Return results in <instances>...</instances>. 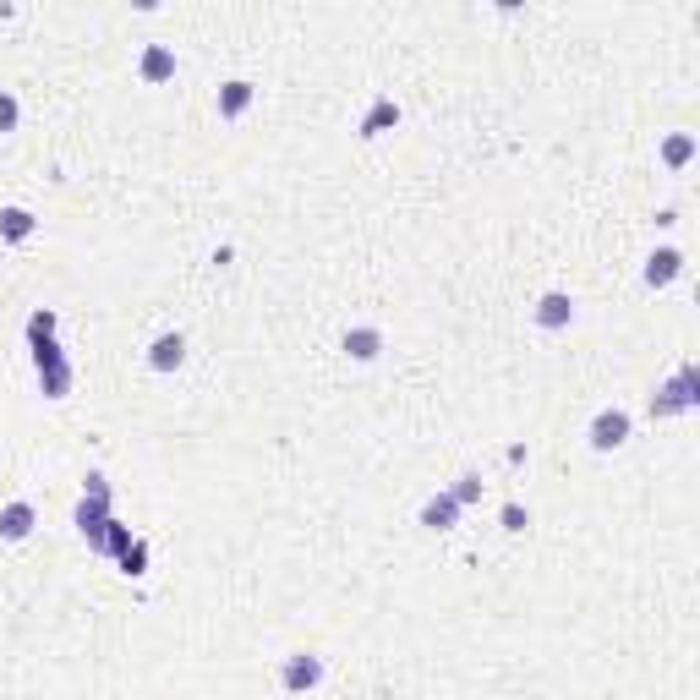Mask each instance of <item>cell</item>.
<instances>
[{
    "label": "cell",
    "mask_w": 700,
    "mask_h": 700,
    "mask_svg": "<svg viewBox=\"0 0 700 700\" xmlns=\"http://www.w3.org/2000/svg\"><path fill=\"white\" fill-rule=\"evenodd\" d=\"M137 542V536H132V525H121V520H110V531H104V547H99V553H110V558H121L126 553V547H132Z\"/></svg>",
    "instance_id": "e0dca14e"
},
{
    "label": "cell",
    "mask_w": 700,
    "mask_h": 700,
    "mask_svg": "<svg viewBox=\"0 0 700 700\" xmlns=\"http://www.w3.org/2000/svg\"><path fill=\"white\" fill-rule=\"evenodd\" d=\"M575 323V301L564 296V290H547L542 301H536V329H569Z\"/></svg>",
    "instance_id": "9c48e42d"
},
{
    "label": "cell",
    "mask_w": 700,
    "mask_h": 700,
    "mask_svg": "<svg viewBox=\"0 0 700 700\" xmlns=\"http://www.w3.org/2000/svg\"><path fill=\"white\" fill-rule=\"evenodd\" d=\"M39 515H33L28 498H11V504H0V542H28Z\"/></svg>",
    "instance_id": "8992f818"
},
{
    "label": "cell",
    "mask_w": 700,
    "mask_h": 700,
    "mask_svg": "<svg viewBox=\"0 0 700 700\" xmlns=\"http://www.w3.org/2000/svg\"><path fill=\"white\" fill-rule=\"evenodd\" d=\"M449 498H454V504H460V509H471V504H476V498H482V476H476V471H465V476H454V487H449Z\"/></svg>",
    "instance_id": "2e32d148"
},
{
    "label": "cell",
    "mask_w": 700,
    "mask_h": 700,
    "mask_svg": "<svg viewBox=\"0 0 700 700\" xmlns=\"http://www.w3.org/2000/svg\"><path fill=\"white\" fill-rule=\"evenodd\" d=\"M679 274H684V252H679V247H657V252L646 258V285H651V290L673 285Z\"/></svg>",
    "instance_id": "52a82bcc"
},
{
    "label": "cell",
    "mask_w": 700,
    "mask_h": 700,
    "mask_svg": "<svg viewBox=\"0 0 700 700\" xmlns=\"http://www.w3.org/2000/svg\"><path fill=\"white\" fill-rule=\"evenodd\" d=\"M252 99H258V88H252L247 77H230V83H219V99H214L219 121H241V115L252 110Z\"/></svg>",
    "instance_id": "5b68a950"
},
{
    "label": "cell",
    "mask_w": 700,
    "mask_h": 700,
    "mask_svg": "<svg viewBox=\"0 0 700 700\" xmlns=\"http://www.w3.org/2000/svg\"><path fill=\"white\" fill-rule=\"evenodd\" d=\"M690 159H695V137L690 132H673L668 143H662V165H668V170H684Z\"/></svg>",
    "instance_id": "9a60e30c"
},
{
    "label": "cell",
    "mask_w": 700,
    "mask_h": 700,
    "mask_svg": "<svg viewBox=\"0 0 700 700\" xmlns=\"http://www.w3.org/2000/svg\"><path fill=\"white\" fill-rule=\"evenodd\" d=\"M137 77H143V83H170L175 77V50L170 44H148L143 61H137Z\"/></svg>",
    "instance_id": "8fae6325"
},
{
    "label": "cell",
    "mask_w": 700,
    "mask_h": 700,
    "mask_svg": "<svg viewBox=\"0 0 700 700\" xmlns=\"http://www.w3.org/2000/svg\"><path fill=\"white\" fill-rule=\"evenodd\" d=\"M33 367H39V389L50 394V400H66L72 394V361L61 356V345L55 340H44V345H33Z\"/></svg>",
    "instance_id": "7a4b0ae2"
},
{
    "label": "cell",
    "mask_w": 700,
    "mask_h": 700,
    "mask_svg": "<svg viewBox=\"0 0 700 700\" xmlns=\"http://www.w3.org/2000/svg\"><path fill=\"white\" fill-rule=\"evenodd\" d=\"M498 520H504V531H525V525H531V515H525L520 504H504V515H498Z\"/></svg>",
    "instance_id": "7402d4cb"
},
{
    "label": "cell",
    "mask_w": 700,
    "mask_h": 700,
    "mask_svg": "<svg viewBox=\"0 0 700 700\" xmlns=\"http://www.w3.org/2000/svg\"><path fill=\"white\" fill-rule=\"evenodd\" d=\"M83 498H99V504H110V476H104V471H88V476H83Z\"/></svg>",
    "instance_id": "44dd1931"
},
{
    "label": "cell",
    "mask_w": 700,
    "mask_h": 700,
    "mask_svg": "<svg viewBox=\"0 0 700 700\" xmlns=\"http://www.w3.org/2000/svg\"><path fill=\"white\" fill-rule=\"evenodd\" d=\"M44 340H55V312L50 307H39L28 318V345H44Z\"/></svg>",
    "instance_id": "ac0fdd59"
},
{
    "label": "cell",
    "mask_w": 700,
    "mask_h": 700,
    "mask_svg": "<svg viewBox=\"0 0 700 700\" xmlns=\"http://www.w3.org/2000/svg\"><path fill=\"white\" fill-rule=\"evenodd\" d=\"M389 126H400V104L389 99V93H378L372 99V110L361 115V126H356V137H383Z\"/></svg>",
    "instance_id": "30bf717a"
},
{
    "label": "cell",
    "mask_w": 700,
    "mask_h": 700,
    "mask_svg": "<svg viewBox=\"0 0 700 700\" xmlns=\"http://www.w3.org/2000/svg\"><path fill=\"white\" fill-rule=\"evenodd\" d=\"M591 449L597 454H613V449H624L629 443V411H618V405H608V411H597L591 416Z\"/></svg>",
    "instance_id": "277c9868"
},
{
    "label": "cell",
    "mask_w": 700,
    "mask_h": 700,
    "mask_svg": "<svg viewBox=\"0 0 700 700\" xmlns=\"http://www.w3.org/2000/svg\"><path fill=\"white\" fill-rule=\"evenodd\" d=\"M345 356L350 361H378L383 356V329L378 323H356V329H345Z\"/></svg>",
    "instance_id": "ba28073f"
},
{
    "label": "cell",
    "mask_w": 700,
    "mask_h": 700,
    "mask_svg": "<svg viewBox=\"0 0 700 700\" xmlns=\"http://www.w3.org/2000/svg\"><path fill=\"white\" fill-rule=\"evenodd\" d=\"M695 405H700V367H695V361H684V367L673 372L657 394H651V416L668 422V416H690Z\"/></svg>",
    "instance_id": "6da1fadb"
},
{
    "label": "cell",
    "mask_w": 700,
    "mask_h": 700,
    "mask_svg": "<svg viewBox=\"0 0 700 700\" xmlns=\"http://www.w3.org/2000/svg\"><path fill=\"white\" fill-rule=\"evenodd\" d=\"M454 520H460V504L449 498V487L422 504V525H427V531H454Z\"/></svg>",
    "instance_id": "7c38bea8"
},
{
    "label": "cell",
    "mask_w": 700,
    "mask_h": 700,
    "mask_svg": "<svg viewBox=\"0 0 700 700\" xmlns=\"http://www.w3.org/2000/svg\"><path fill=\"white\" fill-rule=\"evenodd\" d=\"M121 569H126V575H143V569H148V542H143V536L121 553Z\"/></svg>",
    "instance_id": "ffe728a7"
},
{
    "label": "cell",
    "mask_w": 700,
    "mask_h": 700,
    "mask_svg": "<svg viewBox=\"0 0 700 700\" xmlns=\"http://www.w3.org/2000/svg\"><path fill=\"white\" fill-rule=\"evenodd\" d=\"M323 684V657H312V651H290L285 662H279V690L285 695H307Z\"/></svg>",
    "instance_id": "3957f363"
},
{
    "label": "cell",
    "mask_w": 700,
    "mask_h": 700,
    "mask_svg": "<svg viewBox=\"0 0 700 700\" xmlns=\"http://www.w3.org/2000/svg\"><path fill=\"white\" fill-rule=\"evenodd\" d=\"M181 361H186V340H181V334H159V340L148 345V367H154V372H175Z\"/></svg>",
    "instance_id": "4fadbf2b"
},
{
    "label": "cell",
    "mask_w": 700,
    "mask_h": 700,
    "mask_svg": "<svg viewBox=\"0 0 700 700\" xmlns=\"http://www.w3.org/2000/svg\"><path fill=\"white\" fill-rule=\"evenodd\" d=\"M33 230H39V219L28 214V208H0V241H11V247H17V241H28Z\"/></svg>",
    "instance_id": "5bb4252c"
},
{
    "label": "cell",
    "mask_w": 700,
    "mask_h": 700,
    "mask_svg": "<svg viewBox=\"0 0 700 700\" xmlns=\"http://www.w3.org/2000/svg\"><path fill=\"white\" fill-rule=\"evenodd\" d=\"M17 121H22L17 93H11V88H0V132H17Z\"/></svg>",
    "instance_id": "d6986e66"
}]
</instances>
